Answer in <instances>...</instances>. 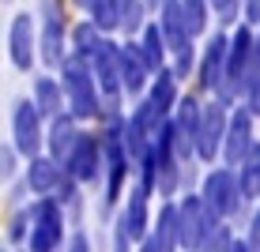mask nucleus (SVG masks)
<instances>
[{"label": "nucleus", "instance_id": "nucleus-16", "mask_svg": "<svg viewBox=\"0 0 260 252\" xmlns=\"http://www.w3.org/2000/svg\"><path fill=\"white\" fill-rule=\"evenodd\" d=\"M76 139H79V121H76L72 113H60L57 121H49L46 151H49V158H53V162H64V158H68V151L76 147Z\"/></svg>", "mask_w": 260, "mask_h": 252}, {"label": "nucleus", "instance_id": "nucleus-27", "mask_svg": "<svg viewBox=\"0 0 260 252\" xmlns=\"http://www.w3.org/2000/svg\"><path fill=\"white\" fill-rule=\"evenodd\" d=\"M136 252H158V245H155V241H151V237H147V241H143V245H140Z\"/></svg>", "mask_w": 260, "mask_h": 252}, {"label": "nucleus", "instance_id": "nucleus-20", "mask_svg": "<svg viewBox=\"0 0 260 252\" xmlns=\"http://www.w3.org/2000/svg\"><path fill=\"white\" fill-rule=\"evenodd\" d=\"M143 12H147V4H143V0H117L121 30L128 34V38H136V34H143Z\"/></svg>", "mask_w": 260, "mask_h": 252}, {"label": "nucleus", "instance_id": "nucleus-2", "mask_svg": "<svg viewBox=\"0 0 260 252\" xmlns=\"http://www.w3.org/2000/svg\"><path fill=\"white\" fill-rule=\"evenodd\" d=\"M204 200V207L215 214L219 222H226V219H234V214L245 207L249 200L241 196V185H238V169H230V166H215L208 169V177L200 181V192H196Z\"/></svg>", "mask_w": 260, "mask_h": 252}, {"label": "nucleus", "instance_id": "nucleus-22", "mask_svg": "<svg viewBox=\"0 0 260 252\" xmlns=\"http://www.w3.org/2000/svg\"><path fill=\"white\" fill-rule=\"evenodd\" d=\"M15 169H19V151L8 147V143H0V181L15 177Z\"/></svg>", "mask_w": 260, "mask_h": 252}, {"label": "nucleus", "instance_id": "nucleus-8", "mask_svg": "<svg viewBox=\"0 0 260 252\" xmlns=\"http://www.w3.org/2000/svg\"><path fill=\"white\" fill-rule=\"evenodd\" d=\"M64 38H68L64 19L57 15V4H53V0H46V4H42V30H38V57L46 60L49 68H60V64L68 60Z\"/></svg>", "mask_w": 260, "mask_h": 252}, {"label": "nucleus", "instance_id": "nucleus-9", "mask_svg": "<svg viewBox=\"0 0 260 252\" xmlns=\"http://www.w3.org/2000/svg\"><path fill=\"white\" fill-rule=\"evenodd\" d=\"M253 113H249V105H234L230 110V128H226V143H222V162H226L230 169H238L245 155L253 151Z\"/></svg>", "mask_w": 260, "mask_h": 252}, {"label": "nucleus", "instance_id": "nucleus-19", "mask_svg": "<svg viewBox=\"0 0 260 252\" xmlns=\"http://www.w3.org/2000/svg\"><path fill=\"white\" fill-rule=\"evenodd\" d=\"M238 185H241V196L249 203L260 200V143H253V151L245 155V162L238 166Z\"/></svg>", "mask_w": 260, "mask_h": 252}, {"label": "nucleus", "instance_id": "nucleus-3", "mask_svg": "<svg viewBox=\"0 0 260 252\" xmlns=\"http://www.w3.org/2000/svg\"><path fill=\"white\" fill-rule=\"evenodd\" d=\"M64 173L76 185H98L106 173V147H102V132H79L76 147L68 151V158L60 162Z\"/></svg>", "mask_w": 260, "mask_h": 252}, {"label": "nucleus", "instance_id": "nucleus-28", "mask_svg": "<svg viewBox=\"0 0 260 252\" xmlns=\"http://www.w3.org/2000/svg\"><path fill=\"white\" fill-rule=\"evenodd\" d=\"M72 4H76V8H83V12H87V8H91L94 0H72Z\"/></svg>", "mask_w": 260, "mask_h": 252}, {"label": "nucleus", "instance_id": "nucleus-18", "mask_svg": "<svg viewBox=\"0 0 260 252\" xmlns=\"http://www.w3.org/2000/svg\"><path fill=\"white\" fill-rule=\"evenodd\" d=\"M140 53H143V60H147V68L155 71V76L166 68L170 46H166V34H162V26H158V19L143 26V34H140Z\"/></svg>", "mask_w": 260, "mask_h": 252}, {"label": "nucleus", "instance_id": "nucleus-12", "mask_svg": "<svg viewBox=\"0 0 260 252\" xmlns=\"http://www.w3.org/2000/svg\"><path fill=\"white\" fill-rule=\"evenodd\" d=\"M8 57H12L15 68H34V57H38V34H34V19L30 15H15L12 26H8Z\"/></svg>", "mask_w": 260, "mask_h": 252}, {"label": "nucleus", "instance_id": "nucleus-5", "mask_svg": "<svg viewBox=\"0 0 260 252\" xmlns=\"http://www.w3.org/2000/svg\"><path fill=\"white\" fill-rule=\"evenodd\" d=\"M12 147L26 162L38 158L42 147H46V117L38 113V105L30 98H19L15 110H12Z\"/></svg>", "mask_w": 260, "mask_h": 252}, {"label": "nucleus", "instance_id": "nucleus-13", "mask_svg": "<svg viewBox=\"0 0 260 252\" xmlns=\"http://www.w3.org/2000/svg\"><path fill=\"white\" fill-rule=\"evenodd\" d=\"M60 185H64V166H60V162H53L49 155H38V158L26 162V188H30L38 200L57 196Z\"/></svg>", "mask_w": 260, "mask_h": 252}, {"label": "nucleus", "instance_id": "nucleus-6", "mask_svg": "<svg viewBox=\"0 0 260 252\" xmlns=\"http://www.w3.org/2000/svg\"><path fill=\"white\" fill-rule=\"evenodd\" d=\"M177 219H181V252H204L211 233L219 230V219L204 207L200 196H181Z\"/></svg>", "mask_w": 260, "mask_h": 252}, {"label": "nucleus", "instance_id": "nucleus-1", "mask_svg": "<svg viewBox=\"0 0 260 252\" xmlns=\"http://www.w3.org/2000/svg\"><path fill=\"white\" fill-rule=\"evenodd\" d=\"M60 87H64L68 113L76 121H102V91H98V79L83 57L68 53V60L60 64Z\"/></svg>", "mask_w": 260, "mask_h": 252}, {"label": "nucleus", "instance_id": "nucleus-21", "mask_svg": "<svg viewBox=\"0 0 260 252\" xmlns=\"http://www.w3.org/2000/svg\"><path fill=\"white\" fill-rule=\"evenodd\" d=\"M181 12H185L189 38H200L208 30V0H181Z\"/></svg>", "mask_w": 260, "mask_h": 252}, {"label": "nucleus", "instance_id": "nucleus-4", "mask_svg": "<svg viewBox=\"0 0 260 252\" xmlns=\"http://www.w3.org/2000/svg\"><path fill=\"white\" fill-rule=\"evenodd\" d=\"M26 211H30V237H26L30 252H57L64 245V207L49 196L34 200Z\"/></svg>", "mask_w": 260, "mask_h": 252}, {"label": "nucleus", "instance_id": "nucleus-17", "mask_svg": "<svg viewBox=\"0 0 260 252\" xmlns=\"http://www.w3.org/2000/svg\"><path fill=\"white\" fill-rule=\"evenodd\" d=\"M34 105H38V113L46 117V121H57L60 113H64V87H60V79H53V76H38L34 79V98H30Z\"/></svg>", "mask_w": 260, "mask_h": 252}, {"label": "nucleus", "instance_id": "nucleus-23", "mask_svg": "<svg viewBox=\"0 0 260 252\" xmlns=\"http://www.w3.org/2000/svg\"><path fill=\"white\" fill-rule=\"evenodd\" d=\"M192 64H196V53H192V46H185L181 53H174V76H177V79H185V76H189Z\"/></svg>", "mask_w": 260, "mask_h": 252}, {"label": "nucleus", "instance_id": "nucleus-25", "mask_svg": "<svg viewBox=\"0 0 260 252\" xmlns=\"http://www.w3.org/2000/svg\"><path fill=\"white\" fill-rule=\"evenodd\" d=\"M245 248H249V252H260V207L253 211V219H249V230H245Z\"/></svg>", "mask_w": 260, "mask_h": 252}, {"label": "nucleus", "instance_id": "nucleus-24", "mask_svg": "<svg viewBox=\"0 0 260 252\" xmlns=\"http://www.w3.org/2000/svg\"><path fill=\"white\" fill-rule=\"evenodd\" d=\"M208 4L215 8L219 23H234V19H238V12H241V4H238V0H208Z\"/></svg>", "mask_w": 260, "mask_h": 252}, {"label": "nucleus", "instance_id": "nucleus-11", "mask_svg": "<svg viewBox=\"0 0 260 252\" xmlns=\"http://www.w3.org/2000/svg\"><path fill=\"white\" fill-rule=\"evenodd\" d=\"M151 79H155V71H151L147 60H143L140 42L121 46V91L128 98H143V94H147V87H151Z\"/></svg>", "mask_w": 260, "mask_h": 252}, {"label": "nucleus", "instance_id": "nucleus-26", "mask_svg": "<svg viewBox=\"0 0 260 252\" xmlns=\"http://www.w3.org/2000/svg\"><path fill=\"white\" fill-rule=\"evenodd\" d=\"M64 252H91V241H87V233L76 230V233L68 237V248H64Z\"/></svg>", "mask_w": 260, "mask_h": 252}, {"label": "nucleus", "instance_id": "nucleus-15", "mask_svg": "<svg viewBox=\"0 0 260 252\" xmlns=\"http://www.w3.org/2000/svg\"><path fill=\"white\" fill-rule=\"evenodd\" d=\"M151 241L158 245V252H181V219H177V203H162L151 222Z\"/></svg>", "mask_w": 260, "mask_h": 252}, {"label": "nucleus", "instance_id": "nucleus-7", "mask_svg": "<svg viewBox=\"0 0 260 252\" xmlns=\"http://www.w3.org/2000/svg\"><path fill=\"white\" fill-rule=\"evenodd\" d=\"M226 128H230V110L222 102H204V121L196 132V158L200 162L219 158L222 143H226Z\"/></svg>", "mask_w": 260, "mask_h": 252}, {"label": "nucleus", "instance_id": "nucleus-14", "mask_svg": "<svg viewBox=\"0 0 260 252\" xmlns=\"http://www.w3.org/2000/svg\"><path fill=\"white\" fill-rule=\"evenodd\" d=\"M177 83H181V79L174 76V68H162L155 79H151V87H147V94H143V102H147L158 117H174L177 102H181V94H177Z\"/></svg>", "mask_w": 260, "mask_h": 252}, {"label": "nucleus", "instance_id": "nucleus-10", "mask_svg": "<svg viewBox=\"0 0 260 252\" xmlns=\"http://www.w3.org/2000/svg\"><path fill=\"white\" fill-rule=\"evenodd\" d=\"M226 57H230V38L226 34H211L208 46H204V57H200V87L208 94L219 98L222 87H226Z\"/></svg>", "mask_w": 260, "mask_h": 252}]
</instances>
